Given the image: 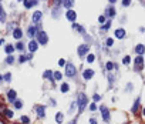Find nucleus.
I'll return each mask as SVG.
<instances>
[{"instance_id":"obj_1","label":"nucleus","mask_w":145,"mask_h":124,"mask_svg":"<svg viewBox=\"0 0 145 124\" xmlns=\"http://www.w3.org/2000/svg\"><path fill=\"white\" fill-rule=\"evenodd\" d=\"M78 107H80V113H82L84 109L87 107V97L84 94H80L78 96Z\"/></svg>"},{"instance_id":"obj_2","label":"nucleus","mask_w":145,"mask_h":124,"mask_svg":"<svg viewBox=\"0 0 145 124\" xmlns=\"http://www.w3.org/2000/svg\"><path fill=\"white\" fill-rule=\"evenodd\" d=\"M37 39H38V43H40V44H46L47 40H48L47 33H44V31H38V33H37Z\"/></svg>"},{"instance_id":"obj_3","label":"nucleus","mask_w":145,"mask_h":124,"mask_svg":"<svg viewBox=\"0 0 145 124\" xmlns=\"http://www.w3.org/2000/svg\"><path fill=\"white\" fill-rule=\"evenodd\" d=\"M65 74H67L68 77L76 76V67H74L73 64H67V66H65Z\"/></svg>"},{"instance_id":"obj_4","label":"nucleus","mask_w":145,"mask_h":124,"mask_svg":"<svg viewBox=\"0 0 145 124\" xmlns=\"http://www.w3.org/2000/svg\"><path fill=\"white\" fill-rule=\"evenodd\" d=\"M88 53V46H84V44H81L78 47V56L80 57H84V54H87Z\"/></svg>"},{"instance_id":"obj_5","label":"nucleus","mask_w":145,"mask_h":124,"mask_svg":"<svg viewBox=\"0 0 145 124\" xmlns=\"http://www.w3.org/2000/svg\"><path fill=\"white\" fill-rule=\"evenodd\" d=\"M67 19H68L70 21H76V19H77L76 12H74V10H68V12H67Z\"/></svg>"},{"instance_id":"obj_6","label":"nucleus","mask_w":145,"mask_h":124,"mask_svg":"<svg viewBox=\"0 0 145 124\" xmlns=\"http://www.w3.org/2000/svg\"><path fill=\"white\" fill-rule=\"evenodd\" d=\"M23 3H24V7H26V9H30V7H33V6L37 4V0H24Z\"/></svg>"},{"instance_id":"obj_7","label":"nucleus","mask_w":145,"mask_h":124,"mask_svg":"<svg viewBox=\"0 0 145 124\" xmlns=\"http://www.w3.org/2000/svg\"><path fill=\"white\" fill-rule=\"evenodd\" d=\"M101 110H102V118H104L105 121H110V111H108V110L105 109L104 106L101 107Z\"/></svg>"},{"instance_id":"obj_8","label":"nucleus","mask_w":145,"mask_h":124,"mask_svg":"<svg viewBox=\"0 0 145 124\" xmlns=\"http://www.w3.org/2000/svg\"><path fill=\"white\" fill-rule=\"evenodd\" d=\"M135 51H137L138 56H142V54L145 53V46L144 44H138V46L135 47Z\"/></svg>"},{"instance_id":"obj_9","label":"nucleus","mask_w":145,"mask_h":124,"mask_svg":"<svg viewBox=\"0 0 145 124\" xmlns=\"http://www.w3.org/2000/svg\"><path fill=\"white\" fill-rule=\"evenodd\" d=\"M93 76H94V71L93 70H84V73H82V77L85 78V80H90Z\"/></svg>"},{"instance_id":"obj_10","label":"nucleus","mask_w":145,"mask_h":124,"mask_svg":"<svg viewBox=\"0 0 145 124\" xmlns=\"http://www.w3.org/2000/svg\"><path fill=\"white\" fill-rule=\"evenodd\" d=\"M115 37H117V39L125 37V30H124V29H117V30H115Z\"/></svg>"},{"instance_id":"obj_11","label":"nucleus","mask_w":145,"mask_h":124,"mask_svg":"<svg viewBox=\"0 0 145 124\" xmlns=\"http://www.w3.org/2000/svg\"><path fill=\"white\" fill-rule=\"evenodd\" d=\"M29 48H30V51H36V50L38 48V43L34 41V40H32V41L29 43Z\"/></svg>"},{"instance_id":"obj_12","label":"nucleus","mask_w":145,"mask_h":124,"mask_svg":"<svg viewBox=\"0 0 145 124\" xmlns=\"http://www.w3.org/2000/svg\"><path fill=\"white\" fill-rule=\"evenodd\" d=\"M41 16H43L41 12H38V10H37V12H34V14H33V21H34V23H37V21L41 19Z\"/></svg>"},{"instance_id":"obj_13","label":"nucleus","mask_w":145,"mask_h":124,"mask_svg":"<svg viewBox=\"0 0 145 124\" xmlns=\"http://www.w3.org/2000/svg\"><path fill=\"white\" fill-rule=\"evenodd\" d=\"M16 96H17L16 90H10V91L7 93V98H9L10 101H13V100H16Z\"/></svg>"},{"instance_id":"obj_14","label":"nucleus","mask_w":145,"mask_h":124,"mask_svg":"<svg viewBox=\"0 0 145 124\" xmlns=\"http://www.w3.org/2000/svg\"><path fill=\"white\" fill-rule=\"evenodd\" d=\"M36 33H37L36 27H34V26H30V27H29V30H27V36H29V37H34V36H36Z\"/></svg>"},{"instance_id":"obj_15","label":"nucleus","mask_w":145,"mask_h":124,"mask_svg":"<svg viewBox=\"0 0 145 124\" xmlns=\"http://www.w3.org/2000/svg\"><path fill=\"white\" fill-rule=\"evenodd\" d=\"M43 77L47 78V80H53V77H54V73H53V71H50V70H47V71H44Z\"/></svg>"},{"instance_id":"obj_16","label":"nucleus","mask_w":145,"mask_h":124,"mask_svg":"<svg viewBox=\"0 0 145 124\" xmlns=\"http://www.w3.org/2000/svg\"><path fill=\"white\" fill-rule=\"evenodd\" d=\"M21 36H23V33H21L20 29H16V30L13 31V37H14V39H20Z\"/></svg>"},{"instance_id":"obj_17","label":"nucleus","mask_w":145,"mask_h":124,"mask_svg":"<svg viewBox=\"0 0 145 124\" xmlns=\"http://www.w3.org/2000/svg\"><path fill=\"white\" fill-rule=\"evenodd\" d=\"M107 16H108V17H114V16H115V9H114V7L107 9Z\"/></svg>"},{"instance_id":"obj_18","label":"nucleus","mask_w":145,"mask_h":124,"mask_svg":"<svg viewBox=\"0 0 145 124\" xmlns=\"http://www.w3.org/2000/svg\"><path fill=\"white\" fill-rule=\"evenodd\" d=\"M4 20H6V13H4L3 7L0 6V21H3V23H4Z\"/></svg>"},{"instance_id":"obj_19","label":"nucleus","mask_w":145,"mask_h":124,"mask_svg":"<svg viewBox=\"0 0 145 124\" xmlns=\"http://www.w3.org/2000/svg\"><path fill=\"white\" fill-rule=\"evenodd\" d=\"M63 120H64L63 114H61V113H57V114H56V121H57V123H63Z\"/></svg>"},{"instance_id":"obj_20","label":"nucleus","mask_w":145,"mask_h":124,"mask_svg":"<svg viewBox=\"0 0 145 124\" xmlns=\"http://www.w3.org/2000/svg\"><path fill=\"white\" fill-rule=\"evenodd\" d=\"M73 4H74V1L73 0H64V6L67 9H71L73 7Z\"/></svg>"},{"instance_id":"obj_21","label":"nucleus","mask_w":145,"mask_h":124,"mask_svg":"<svg viewBox=\"0 0 145 124\" xmlns=\"http://www.w3.org/2000/svg\"><path fill=\"white\" fill-rule=\"evenodd\" d=\"M37 116H38V117H44V107L40 106V107L37 109Z\"/></svg>"},{"instance_id":"obj_22","label":"nucleus","mask_w":145,"mask_h":124,"mask_svg":"<svg viewBox=\"0 0 145 124\" xmlns=\"http://www.w3.org/2000/svg\"><path fill=\"white\" fill-rule=\"evenodd\" d=\"M68 89H70V87H68V84H67V83H63L60 90H61V93H67V91H68Z\"/></svg>"},{"instance_id":"obj_23","label":"nucleus","mask_w":145,"mask_h":124,"mask_svg":"<svg viewBox=\"0 0 145 124\" xmlns=\"http://www.w3.org/2000/svg\"><path fill=\"white\" fill-rule=\"evenodd\" d=\"M13 51H14V46H10V44L6 46V53H7V54H12Z\"/></svg>"},{"instance_id":"obj_24","label":"nucleus","mask_w":145,"mask_h":124,"mask_svg":"<svg viewBox=\"0 0 145 124\" xmlns=\"http://www.w3.org/2000/svg\"><path fill=\"white\" fill-rule=\"evenodd\" d=\"M142 63H144V59H142V56H138V57L135 59V64H137V66H139V64L142 66Z\"/></svg>"},{"instance_id":"obj_25","label":"nucleus","mask_w":145,"mask_h":124,"mask_svg":"<svg viewBox=\"0 0 145 124\" xmlns=\"http://www.w3.org/2000/svg\"><path fill=\"white\" fill-rule=\"evenodd\" d=\"M138 104H139V98L135 100V104H134V107H132V113H137V110H138Z\"/></svg>"},{"instance_id":"obj_26","label":"nucleus","mask_w":145,"mask_h":124,"mask_svg":"<svg viewBox=\"0 0 145 124\" xmlns=\"http://www.w3.org/2000/svg\"><path fill=\"white\" fill-rule=\"evenodd\" d=\"M61 78H63V76H61L60 71H56L54 73V80H61Z\"/></svg>"},{"instance_id":"obj_27","label":"nucleus","mask_w":145,"mask_h":124,"mask_svg":"<svg viewBox=\"0 0 145 124\" xmlns=\"http://www.w3.org/2000/svg\"><path fill=\"white\" fill-rule=\"evenodd\" d=\"M95 60V57H94V54H88V57H87V62L88 63H93Z\"/></svg>"},{"instance_id":"obj_28","label":"nucleus","mask_w":145,"mask_h":124,"mask_svg":"<svg viewBox=\"0 0 145 124\" xmlns=\"http://www.w3.org/2000/svg\"><path fill=\"white\" fill-rule=\"evenodd\" d=\"M21 123L29 124V123H30V118H29V117H26V116H23V117H21Z\"/></svg>"},{"instance_id":"obj_29","label":"nucleus","mask_w":145,"mask_h":124,"mask_svg":"<svg viewBox=\"0 0 145 124\" xmlns=\"http://www.w3.org/2000/svg\"><path fill=\"white\" fill-rule=\"evenodd\" d=\"M122 63H124V64H128V63H131V57H129V56H125V57L122 59Z\"/></svg>"},{"instance_id":"obj_30","label":"nucleus","mask_w":145,"mask_h":124,"mask_svg":"<svg viewBox=\"0 0 145 124\" xmlns=\"http://www.w3.org/2000/svg\"><path fill=\"white\" fill-rule=\"evenodd\" d=\"M21 106H23V104H21V101L14 100V107H16V109H21Z\"/></svg>"},{"instance_id":"obj_31","label":"nucleus","mask_w":145,"mask_h":124,"mask_svg":"<svg viewBox=\"0 0 145 124\" xmlns=\"http://www.w3.org/2000/svg\"><path fill=\"white\" fill-rule=\"evenodd\" d=\"M73 29H77L78 31H84V29L81 26H78V24H76V23H73Z\"/></svg>"},{"instance_id":"obj_32","label":"nucleus","mask_w":145,"mask_h":124,"mask_svg":"<svg viewBox=\"0 0 145 124\" xmlns=\"http://www.w3.org/2000/svg\"><path fill=\"white\" fill-rule=\"evenodd\" d=\"M105 67H107V70H113V69H114V64H113L111 62H108L107 64H105Z\"/></svg>"},{"instance_id":"obj_33","label":"nucleus","mask_w":145,"mask_h":124,"mask_svg":"<svg viewBox=\"0 0 145 124\" xmlns=\"http://www.w3.org/2000/svg\"><path fill=\"white\" fill-rule=\"evenodd\" d=\"M4 113H6V116H7L9 118H12V117H13V111H12V110H6Z\"/></svg>"},{"instance_id":"obj_34","label":"nucleus","mask_w":145,"mask_h":124,"mask_svg":"<svg viewBox=\"0 0 145 124\" xmlns=\"http://www.w3.org/2000/svg\"><path fill=\"white\" fill-rule=\"evenodd\" d=\"M6 62L9 63V64H12V63L14 62V57H13V56H9V57H7V60H6Z\"/></svg>"},{"instance_id":"obj_35","label":"nucleus","mask_w":145,"mask_h":124,"mask_svg":"<svg viewBox=\"0 0 145 124\" xmlns=\"http://www.w3.org/2000/svg\"><path fill=\"white\" fill-rule=\"evenodd\" d=\"M16 48H17V50H23V48H24L23 43H17V44H16Z\"/></svg>"},{"instance_id":"obj_36","label":"nucleus","mask_w":145,"mask_h":124,"mask_svg":"<svg viewBox=\"0 0 145 124\" xmlns=\"http://www.w3.org/2000/svg\"><path fill=\"white\" fill-rule=\"evenodd\" d=\"M26 60H29V59H27V56H21V57L19 59V62H20V63H24Z\"/></svg>"},{"instance_id":"obj_37","label":"nucleus","mask_w":145,"mask_h":124,"mask_svg":"<svg viewBox=\"0 0 145 124\" xmlns=\"http://www.w3.org/2000/svg\"><path fill=\"white\" fill-rule=\"evenodd\" d=\"M113 43H114V40H113V39H107V46H108V47H111V46H113Z\"/></svg>"},{"instance_id":"obj_38","label":"nucleus","mask_w":145,"mask_h":124,"mask_svg":"<svg viewBox=\"0 0 145 124\" xmlns=\"http://www.w3.org/2000/svg\"><path fill=\"white\" fill-rule=\"evenodd\" d=\"M110 27H111V21H107V24H105V26H104L102 29H104V30H108Z\"/></svg>"},{"instance_id":"obj_39","label":"nucleus","mask_w":145,"mask_h":124,"mask_svg":"<svg viewBox=\"0 0 145 124\" xmlns=\"http://www.w3.org/2000/svg\"><path fill=\"white\" fill-rule=\"evenodd\" d=\"M90 110H91V111H95V110H97V104H95V103H93V104L90 106Z\"/></svg>"},{"instance_id":"obj_40","label":"nucleus","mask_w":145,"mask_h":124,"mask_svg":"<svg viewBox=\"0 0 145 124\" xmlns=\"http://www.w3.org/2000/svg\"><path fill=\"white\" fill-rule=\"evenodd\" d=\"M131 4V0H122V6H129Z\"/></svg>"},{"instance_id":"obj_41","label":"nucleus","mask_w":145,"mask_h":124,"mask_svg":"<svg viewBox=\"0 0 145 124\" xmlns=\"http://www.w3.org/2000/svg\"><path fill=\"white\" fill-rule=\"evenodd\" d=\"M4 78H6V81H10V80H12V74H10V73H7V74L4 76Z\"/></svg>"},{"instance_id":"obj_42","label":"nucleus","mask_w":145,"mask_h":124,"mask_svg":"<svg viewBox=\"0 0 145 124\" xmlns=\"http://www.w3.org/2000/svg\"><path fill=\"white\" fill-rule=\"evenodd\" d=\"M98 21H100V23H105V17H104V16H100V17H98Z\"/></svg>"},{"instance_id":"obj_43","label":"nucleus","mask_w":145,"mask_h":124,"mask_svg":"<svg viewBox=\"0 0 145 124\" xmlns=\"http://www.w3.org/2000/svg\"><path fill=\"white\" fill-rule=\"evenodd\" d=\"M58 66H60V67H63V66H65V62L63 60V59H60V60H58Z\"/></svg>"},{"instance_id":"obj_44","label":"nucleus","mask_w":145,"mask_h":124,"mask_svg":"<svg viewBox=\"0 0 145 124\" xmlns=\"http://www.w3.org/2000/svg\"><path fill=\"white\" fill-rule=\"evenodd\" d=\"M93 98H94V101H100V98H101V97H100L98 94H94V97H93Z\"/></svg>"},{"instance_id":"obj_45","label":"nucleus","mask_w":145,"mask_h":124,"mask_svg":"<svg viewBox=\"0 0 145 124\" xmlns=\"http://www.w3.org/2000/svg\"><path fill=\"white\" fill-rule=\"evenodd\" d=\"M90 124H97V120L95 118H90Z\"/></svg>"},{"instance_id":"obj_46","label":"nucleus","mask_w":145,"mask_h":124,"mask_svg":"<svg viewBox=\"0 0 145 124\" xmlns=\"http://www.w3.org/2000/svg\"><path fill=\"white\" fill-rule=\"evenodd\" d=\"M64 0H56V4H60V3H63Z\"/></svg>"},{"instance_id":"obj_47","label":"nucleus","mask_w":145,"mask_h":124,"mask_svg":"<svg viewBox=\"0 0 145 124\" xmlns=\"http://www.w3.org/2000/svg\"><path fill=\"white\" fill-rule=\"evenodd\" d=\"M115 1H117V0H110V3H115Z\"/></svg>"},{"instance_id":"obj_48","label":"nucleus","mask_w":145,"mask_h":124,"mask_svg":"<svg viewBox=\"0 0 145 124\" xmlns=\"http://www.w3.org/2000/svg\"><path fill=\"white\" fill-rule=\"evenodd\" d=\"M142 114H144V116H145V109H144V110H142Z\"/></svg>"},{"instance_id":"obj_49","label":"nucleus","mask_w":145,"mask_h":124,"mask_svg":"<svg viewBox=\"0 0 145 124\" xmlns=\"http://www.w3.org/2000/svg\"><path fill=\"white\" fill-rule=\"evenodd\" d=\"M19 1H24V0H19Z\"/></svg>"},{"instance_id":"obj_50","label":"nucleus","mask_w":145,"mask_h":124,"mask_svg":"<svg viewBox=\"0 0 145 124\" xmlns=\"http://www.w3.org/2000/svg\"><path fill=\"white\" fill-rule=\"evenodd\" d=\"M0 81H1V76H0Z\"/></svg>"}]
</instances>
